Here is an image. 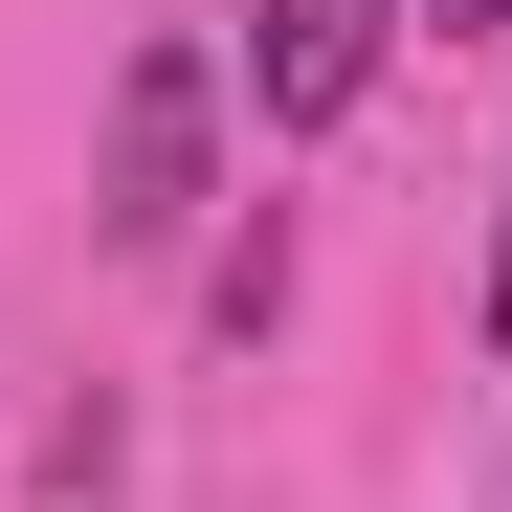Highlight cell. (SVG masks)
I'll return each instance as SVG.
<instances>
[{"instance_id": "1", "label": "cell", "mask_w": 512, "mask_h": 512, "mask_svg": "<svg viewBox=\"0 0 512 512\" xmlns=\"http://www.w3.org/2000/svg\"><path fill=\"white\" fill-rule=\"evenodd\" d=\"M201 134H223V67H201V45H134V67H112V201H90V223H112V245H179V223H201Z\"/></svg>"}, {"instance_id": "2", "label": "cell", "mask_w": 512, "mask_h": 512, "mask_svg": "<svg viewBox=\"0 0 512 512\" xmlns=\"http://www.w3.org/2000/svg\"><path fill=\"white\" fill-rule=\"evenodd\" d=\"M379 45H401V0H245V112H268V134H334L379 90Z\"/></svg>"}, {"instance_id": "3", "label": "cell", "mask_w": 512, "mask_h": 512, "mask_svg": "<svg viewBox=\"0 0 512 512\" xmlns=\"http://www.w3.org/2000/svg\"><path fill=\"white\" fill-rule=\"evenodd\" d=\"M401 23H446V45H490V23H512V0H401Z\"/></svg>"}, {"instance_id": "4", "label": "cell", "mask_w": 512, "mask_h": 512, "mask_svg": "<svg viewBox=\"0 0 512 512\" xmlns=\"http://www.w3.org/2000/svg\"><path fill=\"white\" fill-rule=\"evenodd\" d=\"M490 357H512V201H490Z\"/></svg>"}]
</instances>
